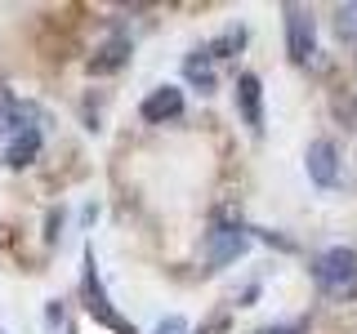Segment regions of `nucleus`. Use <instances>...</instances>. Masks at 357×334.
I'll return each mask as SVG.
<instances>
[{
	"label": "nucleus",
	"instance_id": "11",
	"mask_svg": "<svg viewBox=\"0 0 357 334\" xmlns=\"http://www.w3.org/2000/svg\"><path fill=\"white\" fill-rule=\"evenodd\" d=\"M335 36L357 49V0H344V5H335Z\"/></svg>",
	"mask_w": 357,
	"mask_h": 334
},
{
	"label": "nucleus",
	"instance_id": "10",
	"mask_svg": "<svg viewBox=\"0 0 357 334\" xmlns=\"http://www.w3.org/2000/svg\"><path fill=\"white\" fill-rule=\"evenodd\" d=\"M183 81L197 89V94H215L219 89V76H215V54L210 49H192L183 58Z\"/></svg>",
	"mask_w": 357,
	"mask_h": 334
},
{
	"label": "nucleus",
	"instance_id": "1",
	"mask_svg": "<svg viewBox=\"0 0 357 334\" xmlns=\"http://www.w3.org/2000/svg\"><path fill=\"white\" fill-rule=\"evenodd\" d=\"M312 281L331 303H353L357 299V250L349 245H331L312 259Z\"/></svg>",
	"mask_w": 357,
	"mask_h": 334
},
{
	"label": "nucleus",
	"instance_id": "15",
	"mask_svg": "<svg viewBox=\"0 0 357 334\" xmlns=\"http://www.w3.org/2000/svg\"><path fill=\"white\" fill-rule=\"evenodd\" d=\"M340 116H344V125L357 129V98H353V103H340Z\"/></svg>",
	"mask_w": 357,
	"mask_h": 334
},
{
	"label": "nucleus",
	"instance_id": "9",
	"mask_svg": "<svg viewBox=\"0 0 357 334\" xmlns=\"http://www.w3.org/2000/svg\"><path fill=\"white\" fill-rule=\"evenodd\" d=\"M45 148V129H18V134H9V143H5V165L9 170H22V165H31L40 156Z\"/></svg>",
	"mask_w": 357,
	"mask_h": 334
},
{
	"label": "nucleus",
	"instance_id": "16",
	"mask_svg": "<svg viewBox=\"0 0 357 334\" xmlns=\"http://www.w3.org/2000/svg\"><path fill=\"white\" fill-rule=\"evenodd\" d=\"M0 334H5V330H0Z\"/></svg>",
	"mask_w": 357,
	"mask_h": 334
},
{
	"label": "nucleus",
	"instance_id": "7",
	"mask_svg": "<svg viewBox=\"0 0 357 334\" xmlns=\"http://www.w3.org/2000/svg\"><path fill=\"white\" fill-rule=\"evenodd\" d=\"M139 116L148 125H165V120H178L183 116V89L178 85H156L148 98L139 103Z\"/></svg>",
	"mask_w": 357,
	"mask_h": 334
},
{
	"label": "nucleus",
	"instance_id": "5",
	"mask_svg": "<svg viewBox=\"0 0 357 334\" xmlns=\"http://www.w3.org/2000/svg\"><path fill=\"white\" fill-rule=\"evenodd\" d=\"M237 111H241V120H245L250 134H264V125H268V116H264V81L255 72L237 76Z\"/></svg>",
	"mask_w": 357,
	"mask_h": 334
},
{
	"label": "nucleus",
	"instance_id": "8",
	"mask_svg": "<svg viewBox=\"0 0 357 334\" xmlns=\"http://www.w3.org/2000/svg\"><path fill=\"white\" fill-rule=\"evenodd\" d=\"M130 49H134V45H130V36L112 31V36H107V40L94 49V58L85 63V72H89V76H112V72H121V67L130 63Z\"/></svg>",
	"mask_w": 357,
	"mask_h": 334
},
{
	"label": "nucleus",
	"instance_id": "6",
	"mask_svg": "<svg viewBox=\"0 0 357 334\" xmlns=\"http://www.w3.org/2000/svg\"><path fill=\"white\" fill-rule=\"evenodd\" d=\"M304 170L317 187H335L340 183V152H335L331 138H312L304 152Z\"/></svg>",
	"mask_w": 357,
	"mask_h": 334
},
{
	"label": "nucleus",
	"instance_id": "13",
	"mask_svg": "<svg viewBox=\"0 0 357 334\" xmlns=\"http://www.w3.org/2000/svg\"><path fill=\"white\" fill-rule=\"evenodd\" d=\"M308 326L304 321H277V326H264V330H255V334H304Z\"/></svg>",
	"mask_w": 357,
	"mask_h": 334
},
{
	"label": "nucleus",
	"instance_id": "14",
	"mask_svg": "<svg viewBox=\"0 0 357 334\" xmlns=\"http://www.w3.org/2000/svg\"><path fill=\"white\" fill-rule=\"evenodd\" d=\"M152 334H188V321H183V317H161Z\"/></svg>",
	"mask_w": 357,
	"mask_h": 334
},
{
	"label": "nucleus",
	"instance_id": "4",
	"mask_svg": "<svg viewBox=\"0 0 357 334\" xmlns=\"http://www.w3.org/2000/svg\"><path fill=\"white\" fill-rule=\"evenodd\" d=\"M81 303L94 312L103 326H112L116 334H134L126 321H121V312L112 308V299H107V289H103V281H98V263H94V250H85V272H81Z\"/></svg>",
	"mask_w": 357,
	"mask_h": 334
},
{
	"label": "nucleus",
	"instance_id": "2",
	"mask_svg": "<svg viewBox=\"0 0 357 334\" xmlns=\"http://www.w3.org/2000/svg\"><path fill=\"white\" fill-rule=\"evenodd\" d=\"M286 58L295 67H312L317 63V18L308 5H286Z\"/></svg>",
	"mask_w": 357,
	"mask_h": 334
},
{
	"label": "nucleus",
	"instance_id": "12",
	"mask_svg": "<svg viewBox=\"0 0 357 334\" xmlns=\"http://www.w3.org/2000/svg\"><path fill=\"white\" fill-rule=\"evenodd\" d=\"M241 45H245V31L232 27L228 36H219L215 45H210V54H215V58H232V49H241Z\"/></svg>",
	"mask_w": 357,
	"mask_h": 334
},
{
	"label": "nucleus",
	"instance_id": "3",
	"mask_svg": "<svg viewBox=\"0 0 357 334\" xmlns=\"http://www.w3.org/2000/svg\"><path fill=\"white\" fill-rule=\"evenodd\" d=\"M250 237H255V232L241 228V223H228V218L210 223V232H206V267H228V263H237L241 254L250 250Z\"/></svg>",
	"mask_w": 357,
	"mask_h": 334
}]
</instances>
